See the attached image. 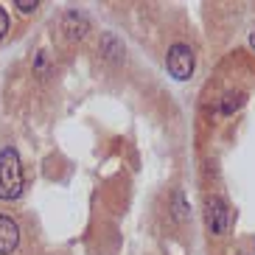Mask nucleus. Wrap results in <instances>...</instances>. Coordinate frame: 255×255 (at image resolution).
I'll return each instance as SVG.
<instances>
[{
  "label": "nucleus",
  "instance_id": "10",
  "mask_svg": "<svg viewBox=\"0 0 255 255\" xmlns=\"http://www.w3.org/2000/svg\"><path fill=\"white\" fill-rule=\"evenodd\" d=\"M6 31H8V14H6V8L0 6V39L6 37Z\"/></svg>",
  "mask_w": 255,
  "mask_h": 255
},
{
  "label": "nucleus",
  "instance_id": "1",
  "mask_svg": "<svg viewBox=\"0 0 255 255\" xmlns=\"http://www.w3.org/2000/svg\"><path fill=\"white\" fill-rule=\"evenodd\" d=\"M23 194V163L17 149L6 146L0 151V199H17Z\"/></svg>",
  "mask_w": 255,
  "mask_h": 255
},
{
  "label": "nucleus",
  "instance_id": "3",
  "mask_svg": "<svg viewBox=\"0 0 255 255\" xmlns=\"http://www.w3.org/2000/svg\"><path fill=\"white\" fill-rule=\"evenodd\" d=\"M205 219H208V227L213 236H225L227 225H230V210L227 202L222 196H208L205 199Z\"/></svg>",
  "mask_w": 255,
  "mask_h": 255
},
{
  "label": "nucleus",
  "instance_id": "6",
  "mask_svg": "<svg viewBox=\"0 0 255 255\" xmlns=\"http://www.w3.org/2000/svg\"><path fill=\"white\" fill-rule=\"evenodd\" d=\"M87 28H90V25H87V20H84L79 11H68V14H65V31H68L70 39H82L84 34H87Z\"/></svg>",
  "mask_w": 255,
  "mask_h": 255
},
{
  "label": "nucleus",
  "instance_id": "9",
  "mask_svg": "<svg viewBox=\"0 0 255 255\" xmlns=\"http://www.w3.org/2000/svg\"><path fill=\"white\" fill-rule=\"evenodd\" d=\"M14 6L20 8V11H23V14H31V11H34V8L39 6V3H37V0H31V3H25V0H17Z\"/></svg>",
  "mask_w": 255,
  "mask_h": 255
},
{
  "label": "nucleus",
  "instance_id": "4",
  "mask_svg": "<svg viewBox=\"0 0 255 255\" xmlns=\"http://www.w3.org/2000/svg\"><path fill=\"white\" fill-rule=\"evenodd\" d=\"M20 244V227L11 216L0 213V255H11Z\"/></svg>",
  "mask_w": 255,
  "mask_h": 255
},
{
  "label": "nucleus",
  "instance_id": "8",
  "mask_svg": "<svg viewBox=\"0 0 255 255\" xmlns=\"http://www.w3.org/2000/svg\"><path fill=\"white\" fill-rule=\"evenodd\" d=\"M171 202H174V219H177V222H185V219L191 216V210H188V205H185V196L177 191Z\"/></svg>",
  "mask_w": 255,
  "mask_h": 255
},
{
  "label": "nucleus",
  "instance_id": "7",
  "mask_svg": "<svg viewBox=\"0 0 255 255\" xmlns=\"http://www.w3.org/2000/svg\"><path fill=\"white\" fill-rule=\"evenodd\" d=\"M244 101H247V98H244V93H227L225 101H222V113H225V115L236 113V110L244 104Z\"/></svg>",
  "mask_w": 255,
  "mask_h": 255
},
{
  "label": "nucleus",
  "instance_id": "5",
  "mask_svg": "<svg viewBox=\"0 0 255 255\" xmlns=\"http://www.w3.org/2000/svg\"><path fill=\"white\" fill-rule=\"evenodd\" d=\"M101 53H104V59H110V62H124V42H121L115 34H104V37H101Z\"/></svg>",
  "mask_w": 255,
  "mask_h": 255
},
{
  "label": "nucleus",
  "instance_id": "2",
  "mask_svg": "<svg viewBox=\"0 0 255 255\" xmlns=\"http://www.w3.org/2000/svg\"><path fill=\"white\" fill-rule=\"evenodd\" d=\"M165 65H168V73H171L177 82H185V79H191V73H194V51L188 45H182V42H177V45L168 48Z\"/></svg>",
  "mask_w": 255,
  "mask_h": 255
}]
</instances>
